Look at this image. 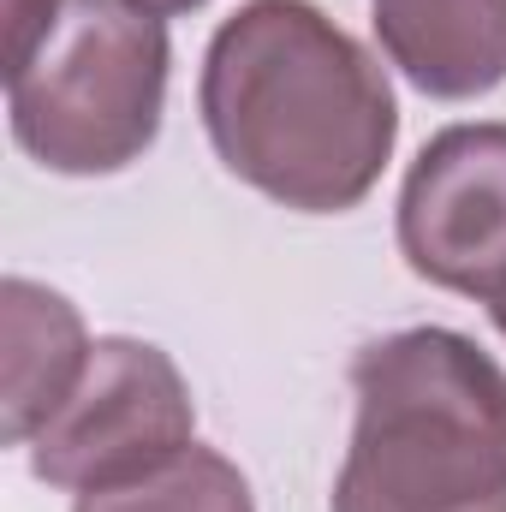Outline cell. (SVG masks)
I'll use <instances>...</instances> for the list:
<instances>
[{
  "mask_svg": "<svg viewBox=\"0 0 506 512\" xmlns=\"http://www.w3.org/2000/svg\"><path fill=\"white\" fill-rule=\"evenodd\" d=\"M197 114L221 167L298 215L358 209L399 143L381 60L310 0H245L209 36Z\"/></svg>",
  "mask_w": 506,
  "mask_h": 512,
  "instance_id": "6da1fadb",
  "label": "cell"
},
{
  "mask_svg": "<svg viewBox=\"0 0 506 512\" xmlns=\"http://www.w3.org/2000/svg\"><path fill=\"white\" fill-rule=\"evenodd\" d=\"M352 447L328 512H506V370L459 328L352 358Z\"/></svg>",
  "mask_w": 506,
  "mask_h": 512,
  "instance_id": "7a4b0ae2",
  "label": "cell"
},
{
  "mask_svg": "<svg viewBox=\"0 0 506 512\" xmlns=\"http://www.w3.org/2000/svg\"><path fill=\"white\" fill-rule=\"evenodd\" d=\"M173 42L131 0H60V18L24 60H6L12 143L66 179H102L143 161L167 114Z\"/></svg>",
  "mask_w": 506,
  "mask_h": 512,
  "instance_id": "3957f363",
  "label": "cell"
},
{
  "mask_svg": "<svg viewBox=\"0 0 506 512\" xmlns=\"http://www.w3.org/2000/svg\"><path fill=\"white\" fill-rule=\"evenodd\" d=\"M197 435V405L179 364L131 334H108L90 352V370L66 393V405L36 429L30 471L48 489L84 495L137 477Z\"/></svg>",
  "mask_w": 506,
  "mask_h": 512,
  "instance_id": "277c9868",
  "label": "cell"
},
{
  "mask_svg": "<svg viewBox=\"0 0 506 512\" xmlns=\"http://www.w3.org/2000/svg\"><path fill=\"white\" fill-rule=\"evenodd\" d=\"M393 227L417 280L506 304V120L435 131L399 185Z\"/></svg>",
  "mask_w": 506,
  "mask_h": 512,
  "instance_id": "5b68a950",
  "label": "cell"
},
{
  "mask_svg": "<svg viewBox=\"0 0 506 512\" xmlns=\"http://www.w3.org/2000/svg\"><path fill=\"white\" fill-rule=\"evenodd\" d=\"M96 340L72 298L42 280L6 274L0 280V435L30 447L36 429L66 405V393L90 370Z\"/></svg>",
  "mask_w": 506,
  "mask_h": 512,
  "instance_id": "8992f818",
  "label": "cell"
},
{
  "mask_svg": "<svg viewBox=\"0 0 506 512\" xmlns=\"http://www.w3.org/2000/svg\"><path fill=\"white\" fill-rule=\"evenodd\" d=\"M381 54L435 102L506 84V0H370Z\"/></svg>",
  "mask_w": 506,
  "mask_h": 512,
  "instance_id": "52a82bcc",
  "label": "cell"
},
{
  "mask_svg": "<svg viewBox=\"0 0 506 512\" xmlns=\"http://www.w3.org/2000/svg\"><path fill=\"white\" fill-rule=\"evenodd\" d=\"M72 512H256V495L227 453L191 441L137 477H120L108 489H84Z\"/></svg>",
  "mask_w": 506,
  "mask_h": 512,
  "instance_id": "ba28073f",
  "label": "cell"
},
{
  "mask_svg": "<svg viewBox=\"0 0 506 512\" xmlns=\"http://www.w3.org/2000/svg\"><path fill=\"white\" fill-rule=\"evenodd\" d=\"M54 18H60V0H6V60H24Z\"/></svg>",
  "mask_w": 506,
  "mask_h": 512,
  "instance_id": "9c48e42d",
  "label": "cell"
},
{
  "mask_svg": "<svg viewBox=\"0 0 506 512\" xmlns=\"http://www.w3.org/2000/svg\"><path fill=\"white\" fill-rule=\"evenodd\" d=\"M131 6H143V12H155V18H173V12H197V6H209V0H131Z\"/></svg>",
  "mask_w": 506,
  "mask_h": 512,
  "instance_id": "30bf717a",
  "label": "cell"
},
{
  "mask_svg": "<svg viewBox=\"0 0 506 512\" xmlns=\"http://www.w3.org/2000/svg\"><path fill=\"white\" fill-rule=\"evenodd\" d=\"M489 322H495V328L506 334V304H489Z\"/></svg>",
  "mask_w": 506,
  "mask_h": 512,
  "instance_id": "8fae6325",
  "label": "cell"
}]
</instances>
